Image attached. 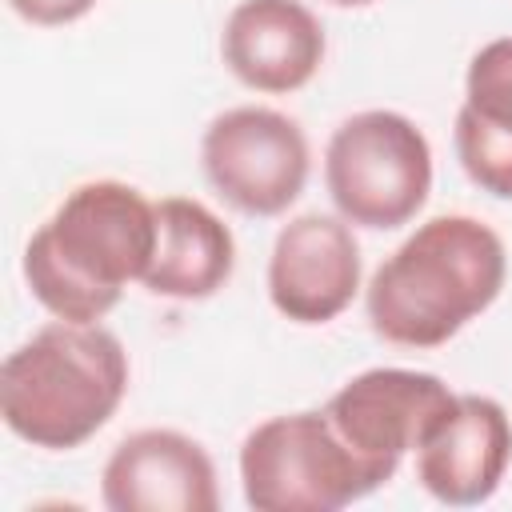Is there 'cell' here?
I'll return each mask as SVG.
<instances>
[{
    "instance_id": "7c38bea8",
    "label": "cell",
    "mask_w": 512,
    "mask_h": 512,
    "mask_svg": "<svg viewBox=\"0 0 512 512\" xmlns=\"http://www.w3.org/2000/svg\"><path fill=\"white\" fill-rule=\"evenodd\" d=\"M156 256L144 272V288L164 300H208L236 268L232 228L192 196H164L156 204Z\"/></svg>"
},
{
    "instance_id": "2e32d148",
    "label": "cell",
    "mask_w": 512,
    "mask_h": 512,
    "mask_svg": "<svg viewBox=\"0 0 512 512\" xmlns=\"http://www.w3.org/2000/svg\"><path fill=\"white\" fill-rule=\"evenodd\" d=\"M328 4H336V8H368L376 0H328Z\"/></svg>"
},
{
    "instance_id": "5bb4252c",
    "label": "cell",
    "mask_w": 512,
    "mask_h": 512,
    "mask_svg": "<svg viewBox=\"0 0 512 512\" xmlns=\"http://www.w3.org/2000/svg\"><path fill=\"white\" fill-rule=\"evenodd\" d=\"M464 108H472L480 120L512 132V36L488 40L468 60Z\"/></svg>"
},
{
    "instance_id": "277c9868",
    "label": "cell",
    "mask_w": 512,
    "mask_h": 512,
    "mask_svg": "<svg viewBox=\"0 0 512 512\" xmlns=\"http://www.w3.org/2000/svg\"><path fill=\"white\" fill-rule=\"evenodd\" d=\"M324 184L348 224L372 232L404 228L428 204L432 144L404 112L364 108L328 136Z\"/></svg>"
},
{
    "instance_id": "6da1fadb",
    "label": "cell",
    "mask_w": 512,
    "mask_h": 512,
    "mask_svg": "<svg viewBox=\"0 0 512 512\" xmlns=\"http://www.w3.org/2000/svg\"><path fill=\"white\" fill-rule=\"evenodd\" d=\"M156 204L124 180L76 184L24 244V284L56 320L100 324L156 256Z\"/></svg>"
},
{
    "instance_id": "ba28073f",
    "label": "cell",
    "mask_w": 512,
    "mask_h": 512,
    "mask_svg": "<svg viewBox=\"0 0 512 512\" xmlns=\"http://www.w3.org/2000/svg\"><path fill=\"white\" fill-rule=\"evenodd\" d=\"M360 244L344 216L288 220L268 256V300L292 324H328L360 292Z\"/></svg>"
},
{
    "instance_id": "8fae6325",
    "label": "cell",
    "mask_w": 512,
    "mask_h": 512,
    "mask_svg": "<svg viewBox=\"0 0 512 512\" xmlns=\"http://www.w3.org/2000/svg\"><path fill=\"white\" fill-rule=\"evenodd\" d=\"M328 40L300 0H240L220 32L224 68L252 92L284 96L304 88L324 64Z\"/></svg>"
},
{
    "instance_id": "4fadbf2b",
    "label": "cell",
    "mask_w": 512,
    "mask_h": 512,
    "mask_svg": "<svg viewBox=\"0 0 512 512\" xmlns=\"http://www.w3.org/2000/svg\"><path fill=\"white\" fill-rule=\"evenodd\" d=\"M452 144H456V160H460L464 176L480 192H488L496 200H512V132L480 120L472 108L460 104Z\"/></svg>"
},
{
    "instance_id": "8992f818",
    "label": "cell",
    "mask_w": 512,
    "mask_h": 512,
    "mask_svg": "<svg viewBox=\"0 0 512 512\" xmlns=\"http://www.w3.org/2000/svg\"><path fill=\"white\" fill-rule=\"evenodd\" d=\"M200 168L212 192L236 212L280 216L300 200L312 156L292 116L264 104H240L204 128Z\"/></svg>"
},
{
    "instance_id": "3957f363",
    "label": "cell",
    "mask_w": 512,
    "mask_h": 512,
    "mask_svg": "<svg viewBox=\"0 0 512 512\" xmlns=\"http://www.w3.org/2000/svg\"><path fill=\"white\" fill-rule=\"evenodd\" d=\"M128 392V352L104 324L52 320L8 352L0 412L12 436L44 452L88 444Z\"/></svg>"
},
{
    "instance_id": "5b68a950",
    "label": "cell",
    "mask_w": 512,
    "mask_h": 512,
    "mask_svg": "<svg viewBox=\"0 0 512 512\" xmlns=\"http://www.w3.org/2000/svg\"><path fill=\"white\" fill-rule=\"evenodd\" d=\"M240 484L256 512H336L380 488L324 408L256 424L240 444Z\"/></svg>"
},
{
    "instance_id": "9c48e42d",
    "label": "cell",
    "mask_w": 512,
    "mask_h": 512,
    "mask_svg": "<svg viewBox=\"0 0 512 512\" xmlns=\"http://www.w3.org/2000/svg\"><path fill=\"white\" fill-rule=\"evenodd\" d=\"M512 464V420L500 400L456 392L436 424L416 444L420 488L452 508H472L496 496Z\"/></svg>"
},
{
    "instance_id": "52a82bcc",
    "label": "cell",
    "mask_w": 512,
    "mask_h": 512,
    "mask_svg": "<svg viewBox=\"0 0 512 512\" xmlns=\"http://www.w3.org/2000/svg\"><path fill=\"white\" fill-rule=\"evenodd\" d=\"M456 400V392L436 372L416 368H368L352 376L328 404V420L356 460L388 484L408 452L424 440L436 416Z\"/></svg>"
},
{
    "instance_id": "30bf717a",
    "label": "cell",
    "mask_w": 512,
    "mask_h": 512,
    "mask_svg": "<svg viewBox=\"0 0 512 512\" xmlns=\"http://www.w3.org/2000/svg\"><path fill=\"white\" fill-rule=\"evenodd\" d=\"M100 500L112 512H216V464L176 428H140L104 460Z\"/></svg>"
},
{
    "instance_id": "9a60e30c",
    "label": "cell",
    "mask_w": 512,
    "mask_h": 512,
    "mask_svg": "<svg viewBox=\"0 0 512 512\" xmlns=\"http://www.w3.org/2000/svg\"><path fill=\"white\" fill-rule=\"evenodd\" d=\"M8 8L36 28H64L84 20L96 8V0H8Z\"/></svg>"
},
{
    "instance_id": "7a4b0ae2",
    "label": "cell",
    "mask_w": 512,
    "mask_h": 512,
    "mask_svg": "<svg viewBox=\"0 0 512 512\" xmlns=\"http://www.w3.org/2000/svg\"><path fill=\"white\" fill-rule=\"evenodd\" d=\"M508 280V252L496 228L448 212L424 220L368 280L364 312L396 348H440L468 320L488 312Z\"/></svg>"
}]
</instances>
